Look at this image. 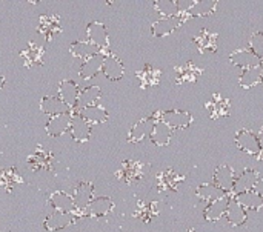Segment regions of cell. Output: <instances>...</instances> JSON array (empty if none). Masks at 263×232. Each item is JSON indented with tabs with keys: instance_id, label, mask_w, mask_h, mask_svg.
Listing matches in <instances>:
<instances>
[{
	"instance_id": "obj_43",
	"label": "cell",
	"mask_w": 263,
	"mask_h": 232,
	"mask_svg": "<svg viewBox=\"0 0 263 232\" xmlns=\"http://www.w3.org/2000/svg\"><path fill=\"white\" fill-rule=\"evenodd\" d=\"M257 140H259V145H260V149H262L263 152V126L260 128L259 134H257Z\"/></svg>"
},
{
	"instance_id": "obj_42",
	"label": "cell",
	"mask_w": 263,
	"mask_h": 232,
	"mask_svg": "<svg viewBox=\"0 0 263 232\" xmlns=\"http://www.w3.org/2000/svg\"><path fill=\"white\" fill-rule=\"evenodd\" d=\"M148 206H149L151 216H157V214H159V202H153V203H149Z\"/></svg>"
},
{
	"instance_id": "obj_15",
	"label": "cell",
	"mask_w": 263,
	"mask_h": 232,
	"mask_svg": "<svg viewBox=\"0 0 263 232\" xmlns=\"http://www.w3.org/2000/svg\"><path fill=\"white\" fill-rule=\"evenodd\" d=\"M39 108L43 114L49 115V117H55V115H60V114H66V112H71V108L63 103L59 95H45L40 103H39Z\"/></svg>"
},
{
	"instance_id": "obj_11",
	"label": "cell",
	"mask_w": 263,
	"mask_h": 232,
	"mask_svg": "<svg viewBox=\"0 0 263 232\" xmlns=\"http://www.w3.org/2000/svg\"><path fill=\"white\" fill-rule=\"evenodd\" d=\"M102 72L108 80L119 82L125 74V66H123L122 60L116 54L106 52V57H105V62H103V66H102Z\"/></svg>"
},
{
	"instance_id": "obj_47",
	"label": "cell",
	"mask_w": 263,
	"mask_h": 232,
	"mask_svg": "<svg viewBox=\"0 0 263 232\" xmlns=\"http://www.w3.org/2000/svg\"><path fill=\"white\" fill-rule=\"evenodd\" d=\"M262 157H263V156H262Z\"/></svg>"
},
{
	"instance_id": "obj_39",
	"label": "cell",
	"mask_w": 263,
	"mask_h": 232,
	"mask_svg": "<svg viewBox=\"0 0 263 232\" xmlns=\"http://www.w3.org/2000/svg\"><path fill=\"white\" fill-rule=\"evenodd\" d=\"M154 9L160 12L163 17H176L180 14L177 2L174 0H157L154 2Z\"/></svg>"
},
{
	"instance_id": "obj_20",
	"label": "cell",
	"mask_w": 263,
	"mask_h": 232,
	"mask_svg": "<svg viewBox=\"0 0 263 232\" xmlns=\"http://www.w3.org/2000/svg\"><path fill=\"white\" fill-rule=\"evenodd\" d=\"M230 62L234 66H240L242 69H248V68H256V66H262L263 63L250 51V49H237L230 55Z\"/></svg>"
},
{
	"instance_id": "obj_9",
	"label": "cell",
	"mask_w": 263,
	"mask_h": 232,
	"mask_svg": "<svg viewBox=\"0 0 263 232\" xmlns=\"http://www.w3.org/2000/svg\"><path fill=\"white\" fill-rule=\"evenodd\" d=\"M112 209H114V202H112L109 197L103 196V197L92 199V200H91V203H89L83 211H82V216L100 219V217L108 216Z\"/></svg>"
},
{
	"instance_id": "obj_26",
	"label": "cell",
	"mask_w": 263,
	"mask_h": 232,
	"mask_svg": "<svg viewBox=\"0 0 263 232\" xmlns=\"http://www.w3.org/2000/svg\"><path fill=\"white\" fill-rule=\"evenodd\" d=\"M173 137V129L168 128L163 122L154 123L149 131V139L156 146H166L171 142Z\"/></svg>"
},
{
	"instance_id": "obj_7",
	"label": "cell",
	"mask_w": 263,
	"mask_h": 232,
	"mask_svg": "<svg viewBox=\"0 0 263 232\" xmlns=\"http://www.w3.org/2000/svg\"><path fill=\"white\" fill-rule=\"evenodd\" d=\"M28 165L32 171H52L54 157L43 146H37L35 151L28 157Z\"/></svg>"
},
{
	"instance_id": "obj_41",
	"label": "cell",
	"mask_w": 263,
	"mask_h": 232,
	"mask_svg": "<svg viewBox=\"0 0 263 232\" xmlns=\"http://www.w3.org/2000/svg\"><path fill=\"white\" fill-rule=\"evenodd\" d=\"M134 217L140 219L143 223H149V220H151V217H153L151 212H149V206L145 205L143 202H139L137 209H136V212H134Z\"/></svg>"
},
{
	"instance_id": "obj_33",
	"label": "cell",
	"mask_w": 263,
	"mask_h": 232,
	"mask_svg": "<svg viewBox=\"0 0 263 232\" xmlns=\"http://www.w3.org/2000/svg\"><path fill=\"white\" fill-rule=\"evenodd\" d=\"M183 180L182 176H179L176 171L173 169H166L163 172H160L157 176V185H159V189H171V191H176L179 183Z\"/></svg>"
},
{
	"instance_id": "obj_10",
	"label": "cell",
	"mask_w": 263,
	"mask_h": 232,
	"mask_svg": "<svg viewBox=\"0 0 263 232\" xmlns=\"http://www.w3.org/2000/svg\"><path fill=\"white\" fill-rule=\"evenodd\" d=\"M94 194V186L92 183L89 182H79L77 186L74 188V206H76V211L82 216V211L91 203V200L94 199L92 197Z\"/></svg>"
},
{
	"instance_id": "obj_25",
	"label": "cell",
	"mask_w": 263,
	"mask_h": 232,
	"mask_svg": "<svg viewBox=\"0 0 263 232\" xmlns=\"http://www.w3.org/2000/svg\"><path fill=\"white\" fill-rule=\"evenodd\" d=\"M49 203L51 206L59 211V212H72L76 211V206H74V199L72 196L63 192V191H55L51 194L49 197Z\"/></svg>"
},
{
	"instance_id": "obj_29",
	"label": "cell",
	"mask_w": 263,
	"mask_h": 232,
	"mask_svg": "<svg viewBox=\"0 0 263 232\" xmlns=\"http://www.w3.org/2000/svg\"><path fill=\"white\" fill-rule=\"evenodd\" d=\"M237 203H240L245 209H251V211H259L260 208H263V196L257 191H248L239 196L233 197Z\"/></svg>"
},
{
	"instance_id": "obj_19",
	"label": "cell",
	"mask_w": 263,
	"mask_h": 232,
	"mask_svg": "<svg viewBox=\"0 0 263 232\" xmlns=\"http://www.w3.org/2000/svg\"><path fill=\"white\" fill-rule=\"evenodd\" d=\"M234 182H236V174H234V169L231 166L222 165V166L216 168V171H214V185L217 188H220L222 191H225L228 194L230 191H233Z\"/></svg>"
},
{
	"instance_id": "obj_45",
	"label": "cell",
	"mask_w": 263,
	"mask_h": 232,
	"mask_svg": "<svg viewBox=\"0 0 263 232\" xmlns=\"http://www.w3.org/2000/svg\"><path fill=\"white\" fill-rule=\"evenodd\" d=\"M262 83H263V65H262Z\"/></svg>"
},
{
	"instance_id": "obj_16",
	"label": "cell",
	"mask_w": 263,
	"mask_h": 232,
	"mask_svg": "<svg viewBox=\"0 0 263 232\" xmlns=\"http://www.w3.org/2000/svg\"><path fill=\"white\" fill-rule=\"evenodd\" d=\"M105 57H106V52H97V54H94L92 57L86 59V60L82 63L80 69H79V75H80L83 80H89V79L96 77V75L102 71Z\"/></svg>"
},
{
	"instance_id": "obj_21",
	"label": "cell",
	"mask_w": 263,
	"mask_h": 232,
	"mask_svg": "<svg viewBox=\"0 0 263 232\" xmlns=\"http://www.w3.org/2000/svg\"><path fill=\"white\" fill-rule=\"evenodd\" d=\"M136 75H137V79L140 82V88L146 89V88H153V86L159 85L162 72H160V69H157L153 65L146 63V65H143L142 69H139L136 72Z\"/></svg>"
},
{
	"instance_id": "obj_3",
	"label": "cell",
	"mask_w": 263,
	"mask_h": 232,
	"mask_svg": "<svg viewBox=\"0 0 263 232\" xmlns=\"http://www.w3.org/2000/svg\"><path fill=\"white\" fill-rule=\"evenodd\" d=\"M162 122L171 129H185L193 123V115L188 111H162Z\"/></svg>"
},
{
	"instance_id": "obj_8",
	"label": "cell",
	"mask_w": 263,
	"mask_h": 232,
	"mask_svg": "<svg viewBox=\"0 0 263 232\" xmlns=\"http://www.w3.org/2000/svg\"><path fill=\"white\" fill-rule=\"evenodd\" d=\"M260 182V174L256 169H245L239 177H236L234 186H233V192L234 196L253 191L256 188V185Z\"/></svg>"
},
{
	"instance_id": "obj_24",
	"label": "cell",
	"mask_w": 263,
	"mask_h": 232,
	"mask_svg": "<svg viewBox=\"0 0 263 232\" xmlns=\"http://www.w3.org/2000/svg\"><path fill=\"white\" fill-rule=\"evenodd\" d=\"M200 72H202V69L197 68L193 62H188L182 66H177L176 68V83H179V85L194 83V82H197Z\"/></svg>"
},
{
	"instance_id": "obj_12",
	"label": "cell",
	"mask_w": 263,
	"mask_h": 232,
	"mask_svg": "<svg viewBox=\"0 0 263 232\" xmlns=\"http://www.w3.org/2000/svg\"><path fill=\"white\" fill-rule=\"evenodd\" d=\"M80 88L74 80L65 79L59 83V99L66 103L71 109L77 108V100H79Z\"/></svg>"
},
{
	"instance_id": "obj_37",
	"label": "cell",
	"mask_w": 263,
	"mask_h": 232,
	"mask_svg": "<svg viewBox=\"0 0 263 232\" xmlns=\"http://www.w3.org/2000/svg\"><path fill=\"white\" fill-rule=\"evenodd\" d=\"M196 194H197V197L199 199H202V200H206V202H216V200H219V199H222V197H225V196H228L225 191H222L220 188H217L216 185H200L197 189H196Z\"/></svg>"
},
{
	"instance_id": "obj_28",
	"label": "cell",
	"mask_w": 263,
	"mask_h": 232,
	"mask_svg": "<svg viewBox=\"0 0 263 232\" xmlns=\"http://www.w3.org/2000/svg\"><path fill=\"white\" fill-rule=\"evenodd\" d=\"M194 43H196V46L199 48V51L202 54L206 52V51L214 52L217 49V34L216 32H211L208 29H202L194 37Z\"/></svg>"
},
{
	"instance_id": "obj_34",
	"label": "cell",
	"mask_w": 263,
	"mask_h": 232,
	"mask_svg": "<svg viewBox=\"0 0 263 232\" xmlns=\"http://www.w3.org/2000/svg\"><path fill=\"white\" fill-rule=\"evenodd\" d=\"M260 82H262V66L243 69L240 77H239V83L245 89H250V88L259 85Z\"/></svg>"
},
{
	"instance_id": "obj_36",
	"label": "cell",
	"mask_w": 263,
	"mask_h": 232,
	"mask_svg": "<svg viewBox=\"0 0 263 232\" xmlns=\"http://www.w3.org/2000/svg\"><path fill=\"white\" fill-rule=\"evenodd\" d=\"M217 9V2L214 0H197L191 6V9L186 12L188 17H205L211 15Z\"/></svg>"
},
{
	"instance_id": "obj_5",
	"label": "cell",
	"mask_w": 263,
	"mask_h": 232,
	"mask_svg": "<svg viewBox=\"0 0 263 232\" xmlns=\"http://www.w3.org/2000/svg\"><path fill=\"white\" fill-rule=\"evenodd\" d=\"M39 32L51 42L55 35L62 32V20L57 14H45L39 18Z\"/></svg>"
},
{
	"instance_id": "obj_23",
	"label": "cell",
	"mask_w": 263,
	"mask_h": 232,
	"mask_svg": "<svg viewBox=\"0 0 263 232\" xmlns=\"http://www.w3.org/2000/svg\"><path fill=\"white\" fill-rule=\"evenodd\" d=\"M43 55H45V49L43 46L34 43V42H29L28 46L20 52V57L22 60L25 62V65L28 68L34 66V65H42L43 63Z\"/></svg>"
},
{
	"instance_id": "obj_38",
	"label": "cell",
	"mask_w": 263,
	"mask_h": 232,
	"mask_svg": "<svg viewBox=\"0 0 263 232\" xmlns=\"http://www.w3.org/2000/svg\"><path fill=\"white\" fill-rule=\"evenodd\" d=\"M20 183H22V177L15 168H6L0 171V188L12 191V188Z\"/></svg>"
},
{
	"instance_id": "obj_2",
	"label": "cell",
	"mask_w": 263,
	"mask_h": 232,
	"mask_svg": "<svg viewBox=\"0 0 263 232\" xmlns=\"http://www.w3.org/2000/svg\"><path fill=\"white\" fill-rule=\"evenodd\" d=\"M188 18L186 12H180L176 17H162L160 20L154 22L151 25V32L154 37H165L170 35L171 32H174L177 28H180L183 25V22Z\"/></svg>"
},
{
	"instance_id": "obj_17",
	"label": "cell",
	"mask_w": 263,
	"mask_h": 232,
	"mask_svg": "<svg viewBox=\"0 0 263 232\" xmlns=\"http://www.w3.org/2000/svg\"><path fill=\"white\" fill-rule=\"evenodd\" d=\"M71 122H72V112H66V114H60L55 117H51L45 126L46 132L51 137H60L63 136L66 131H69L71 128Z\"/></svg>"
},
{
	"instance_id": "obj_22",
	"label": "cell",
	"mask_w": 263,
	"mask_h": 232,
	"mask_svg": "<svg viewBox=\"0 0 263 232\" xmlns=\"http://www.w3.org/2000/svg\"><path fill=\"white\" fill-rule=\"evenodd\" d=\"M230 200H231V197L225 196V197H222V199H219L216 202H211L206 206L205 212H203V219L206 222H217V220H220L225 216L227 209H228Z\"/></svg>"
},
{
	"instance_id": "obj_6",
	"label": "cell",
	"mask_w": 263,
	"mask_h": 232,
	"mask_svg": "<svg viewBox=\"0 0 263 232\" xmlns=\"http://www.w3.org/2000/svg\"><path fill=\"white\" fill-rule=\"evenodd\" d=\"M145 168L146 166L139 160H125L122 165V169L117 174H120V177L123 179L125 183L133 185V183H137L143 179Z\"/></svg>"
},
{
	"instance_id": "obj_18",
	"label": "cell",
	"mask_w": 263,
	"mask_h": 232,
	"mask_svg": "<svg viewBox=\"0 0 263 232\" xmlns=\"http://www.w3.org/2000/svg\"><path fill=\"white\" fill-rule=\"evenodd\" d=\"M76 112L83 120H86L91 125H102V123H106L108 119H109L108 111L103 106H100V105H94V106H88V108H80V109L76 108Z\"/></svg>"
},
{
	"instance_id": "obj_35",
	"label": "cell",
	"mask_w": 263,
	"mask_h": 232,
	"mask_svg": "<svg viewBox=\"0 0 263 232\" xmlns=\"http://www.w3.org/2000/svg\"><path fill=\"white\" fill-rule=\"evenodd\" d=\"M149 123H153V122L149 120V117H148V119H142V120H139L137 123H134L133 128H131L129 132H128V142H129V143H140V142L146 137L148 131H151V129H149ZM153 125H154V123H153Z\"/></svg>"
},
{
	"instance_id": "obj_31",
	"label": "cell",
	"mask_w": 263,
	"mask_h": 232,
	"mask_svg": "<svg viewBox=\"0 0 263 232\" xmlns=\"http://www.w3.org/2000/svg\"><path fill=\"white\" fill-rule=\"evenodd\" d=\"M225 216H227L228 222H230L233 226H240V225H243V223L247 222V219H248L247 209H245L240 203H237L234 199L230 200V205H228V209H227Z\"/></svg>"
},
{
	"instance_id": "obj_40",
	"label": "cell",
	"mask_w": 263,
	"mask_h": 232,
	"mask_svg": "<svg viewBox=\"0 0 263 232\" xmlns=\"http://www.w3.org/2000/svg\"><path fill=\"white\" fill-rule=\"evenodd\" d=\"M250 51L263 63V31H257L250 37Z\"/></svg>"
},
{
	"instance_id": "obj_4",
	"label": "cell",
	"mask_w": 263,
	"mask_h": 232,
	"mask_svg": "<svg viewBox=\"0 0 263 232\" xmlns=\"http://www.w3.org/2000/svg\"><path fill=\"white\" fill-rule=\"evenodd\" d=\"M236 145L240 151L250 156H259L262 152L257 136L250 129H240L236 132Z\"/></svg>"
},
{
	"instance_id": "obj_1",
	"label": "cell",
	"mask_w": 263,
	"mask_h": 232,
	"mask_svg": "<svg viewBox=\"0 0 263 232\" xmlns=\"http://www.w3.org/2000/svg\"><path fill=\"white\" fill-rule=\"evenodd\" d=\"M86 42H89L92 46H96L100 52L108 51V48H109V35H108L106 26L99 20L89 22L86 25Z\"/></svg>"
},
{
	"instance_id": "obj_14",
	"label": "cell",
	"mask_w": 263,
	"mask_h": 232,
	"mask_svg": "<svg viewBox=\"0 0 263 232\" xmlns=\"http://www.w3.org/2000/svg\"><path fill=\"white\" fill-rule=\"evenodd\" d=\"M72 112V122H71V137L74 142L77 143H85L89 140V136H91V131H92V125L88 123L86 120H83L77 112L71 111Z\"/></svg>"
},
{
	"instance_id": "obj_30",
	"label": "cell",
	"mask_w": 263,
	"mask_h": 232,
	"mask_svg": "<svg viewBox=\"0 0 263 232\" xmlns=\"http://www.w3.org/2000/svg\"><path fill=\"white\" fill-rule=\"evenodd\" d=\"M100 97H102V89L99 86H88L85 89H80L79 100H77V109L99 105L97 102L100 100Z\"/></svg>"
},
{
	"instance_id": "obj_44",
	"label": "cell",
	"mask_w": 263,
	"mask_h": 232,
	"mask_svg": "<svg viewBox=\"0 0 263 232\" xmlns=\"http://www.w3.org/2000/svg\"><path fill=\"white\" fill-rule=\"evenodd\" d=\"M3 85H5V77H3V75L0 74V89L3 88Z\"/></svg>"
},
{
	"instance_id": "obj_46",
	"label": "cell",
	"mask_w": 263,
	"mask_h": 232,
	"mask_svg": "<svg viewBox=\"0 0 263 232\" xmlns=\"http://www.w3.org/2000/svg\"><path fill=\"white\" fill-rule=\"evenodd\" d=\"M188 232H197V231H194V229H190V231Z\"/></svg>"
},
{
	"instance_id": "obj_13",
	"label": "cell",
	"mask_w": 263,
	"mask_h": 232,
	"mask_svg": "<svg viewBox=\"0 0 263 232\" xmlns=\"http://www.w3.org/2000/svg\"><path fill=\"white\" fill-rule=\"evenodd\" d=\"M77 220V217L72 212H59L54 211L51 212L46 219H45V229L48 232H55L60 229H65L66 226H69L71 223H74Z\"/></svg>"
},
{
	"instance_id": "obj_27",
	"label": "cell",
	"mask_w": 263,
	"mask_h": 232,
	"mask_svg": "<svg viewBox=\"0 0 263 232\" xmlns=\"http://www.w3.org/2000/svg\"><path fill=\"white\" fill-rule=\"evenodd\" d=\"M205 108L208 109V112L213 119H220V117H225L230 114V100L222 97L220 94H214L213 100L208 102L205 105Z\"/></svg>"
},
{
	"instance_id": "obj_32",
	"label": "cell",
	"mask_w": 263,
	"mask_h": 232,
	"mask_svg": "<svg viewBox=\"0 0 263 232\" xmlns=\"http://www.w3.org/2000/svg\"><path fill=\"white\" fill-rule=\"evenodd\" d=\"M69 52H71L74 57L82 59V60L85 62L86 59L92 57L94 54H97V52H100V51H99L96 46H92L89 42H86V40H77V42H72V43L69 45Z\"/></svg>"
}]
</instances>
